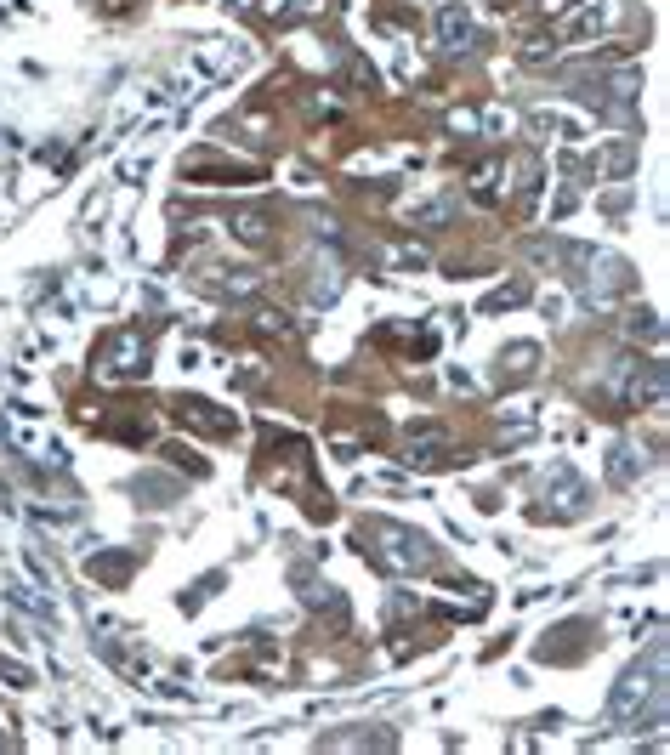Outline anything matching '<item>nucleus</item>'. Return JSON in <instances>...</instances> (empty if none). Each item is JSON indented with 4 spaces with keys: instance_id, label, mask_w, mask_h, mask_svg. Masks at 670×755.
<instances>
[{
    "instance_id": "423d86ee",
    "label": "nucleus",
    "mask_w": 670,
    "mask_h": 755,
    "mask_svg": "<svg viewBox=\"0 0 670 755\" xmlns=\"http://www.w3.org/2000/svg\"><path fill=\"white\" fill-rule=\"evenodd\" d=\"M177 421L194 426V432H211V438H228L233 426H239V421H233V409H216V404H205V398H182Z\"/></svg>"
},
{
    "instance_id": "0eeeda50",
    "label": "nucleus",
    "mask_w": 670,
    "mask_h": 755,
    "mask_svg": "<svg viewBox=\"0 0 670 755\" xmlns=\"http://www.w3.org/2000/svg\"><path fill=\"white\" fill-rule=\"evenodd\" d=\"M438 40L449 46V52L472 46V12H466V0H449V6L438 12Z\"/></svg>"
},
{
    "instance_id": "412c9836",
    "label": "nucleus",
    "mask_w": 670,
    "mask_h": 755,
    "mask_svg": "<svg viewBox=\"0 0 670 755\" xmlns=\"http://www.w3.org/2000/svg\"><path fill=\"white\" fill-rule=\"evenodd\" d=\"M568 6H574V0H540V12H546V18H563Z\"/></svg>"
},
{
    "instance_id": "2eb2a0df",
    "label": "nucleus",
    "mask_w": 670,
    "mask_h": 755,
    "mask_svg": "<svg viewBox=\"0 0 670 755\" xmlns=\"http://www.w3.org/2000/svg\"><path fill=\"white\" fill-rule=\"evenodd\" d=\"M614 23V6H602V12H580V18L568 23V35H597V29H608Z\"/></svg>"
},
{
    "instance_id": "aec40b11",
    "label": "nucleus",
    "mask_w": 670,
    "mask_h": 755,
    "mask_svg": "<svg viewBox=\"0 0 670 755\" xmlns=\"http://www.w3.org/2000/svg\"><path fill=\"white\" fill-rule=\"evenodd\" d=\"M512 301H523V284H512V290H494L489 307H512Z\"/></svg>"
},
{
    "instance_id": "1a4fd4ad",
    "label": "nucleus",
    "mask_w": 670,
    "mask_h": 755,
    "mask_svg": "<svg viewBox=\"0 0 670 755\" xmlns=\"http://www.w3.org/2000/svg\"><path fill=\"white\" fill-rule=\"evenodd\" d=\"M443 449H449V432H443V426H421V432H409V460H415V466L443 460Z\"/></svg>"
},
{
    "instance_id": "4468645a",
    "label": "nucleus",
    "mask_w": 670,
    "mask_h": 755,
    "mask_svg": "<svg viewBox=\"0 0 670 755\" xmlns=\"http://www.w3.org/2000/svg\"><path fill=\"white\" fill-rule=\"evenodd\" d=\"M233 228H239L245 245H262V239H267V216L262 211H239V216H233Z\"/></svg>"
},
{
    "instance_id": "20e7f679",
    "label": "nucleus",
    "mask_w": 670,
    "mask_h": 755,
    "mask_svg": "<svg viewBox=\"0 0 670 755\" xmlns=\"http://www.w3.org/2000/svg\"><path fill=\"white\" fill-rule=\"evenodd\" d=\"M585 301L591 307H614L619 290H631V267L619 262V256H585Z\"/></svg>"
},
{
    "instance_id": "f8f14e48",
    "label": "nucleus",
    "mask_w": 670,
    "mask_h": 755,
    "mask_svg": "<svg viewBox=\"0 0 670 755\" xmlns=\"http://www.w3.org/2000/svg\"><path fill=\"white\" fill-rule=\"evenodd\" d=\"M625 335H631V341H659V318L648 313V307H631V313H625Z\"/></svg>"
},
{
    "instance_id": "9d476101",
    "label": "nucleus",
    "mask_w": 670,
    "mask_h": 755,
    "mask_svg": "<svg viewBox=\"0 0 670 755\" xmlns=\"http://www.w3.org/2000/svg\"><path fill=\"white\" fill-rule=\"evenodd\" d=\"M273 23H296V18H313L318 12V0H256Z\"/></svg>"
},
{
    "instance_id": "f3484780",
    "label": "nucleus",
    "mask_w": 670,
    "mask_h": 755,
    "mask_svg": "<svg viewBox=\"0 0 670 755\" xmlns=\"http://www.w3.org/2000/svg\"><path fill=\"white\" fill-rule=\"evenodd\" d=\"M631 159H636V148H631V142H614V148H608V159H602V165H608V171H631Z\"/></svg>"
},
{
    "instance_id": "dca6fc26",
    "label": "nucleus",
    "mask_w": 670,
    "mask_h": 755,
    "mask_svg": "<svg viewBox=\"0 0 670 755\" xmlns=\"http://www.w3.org/2000/svg\"><path fill=\"white\" fill-rule=\"evenodd\" d=\"M506 358H512V381H529L534 375V347H512Z\"/></svg>"
},
{
    "instance_id": "f03ea898",
    "label": "nucleus",
    "mask_w": 670,
    "mask_h": 755,
    "mask_svg": "<svg viewBox=\"0 0 670 755\" xmlns=\"http://www.w3.org/2000/svg\"><path fill=\"white\" fill-rule=\"evenodd\" d=\"M648 699H653V704L665 699V648H653L648 665H631V670H625V682L614 687L608 716H614V721H636Z\"/></svg>"
},
{
    "instance_id": "7ed1b4c3",
    "label": "nucleus",
    "mask_w": 670,
    "mask_h": 755,
    "mask_svg": "<svg viewBox=\"0 0 670 755\" xmlns=\"http://www.w3.org/2000/svg\"><path fill=\"white\" fill-rule=\"evenodd\" d=\"M91 369H97V381H142L148 375V341L137 330H114Z\"/></svg>"
},
{
    "instance_id": "f257e3e1",
    "label": "nucleus",
    "mask_w": 670,
    "mask_h": 755,
    "mask_svg": "<svg viewBox=\"0 0 670 755\" xmlns=\"http://www.w3.org/2000/svg\"><path fill=\"white\" fill-rule=\"evenodd\" d=\"M364 545L387 574H426L432 568V540L404 523H364Z\"/></svg>"
},
{
    "instance_id": "ddd939ff",
    "label": "nucleus",
    "mask_w": 670,
    "mask_h": 755,
    "mask_svg": "<svg viewBox=\"0 0 670 755\" xmlns=\"http://www.w3.org/2000/svg\"><path fill=\"white\" fill-rule=\"evenodd\" d=\"M449 211H455V199H432V205H421V211H409V228H443Z\"/></svg>"
},
{
    "instance_id": "39448f33",
    "label": "nucleus",
    "mask_w": 670,
    "mask_h": 755,
    "mask_svg": "<svg viewBox=\"0 0 670 755\" xmlns=\"http://www.w3.org/2000/svg\"><path fill=\"white\" fill-rule=\"evenodd\" d=\"M625 404L631 409L665 404V364H625Z\"/></svg>"
},
{
    "instance_id": "6ab92c4d",
    "label": "nucleus",
    "mask_w": 670,
    "mask_h": 755,
    "mask_svg": "<svg viewBox=\"0 0 670 755\" xmlns=\"http://www.w3.org/2000/svg\"><path fill=\"white\" fill-rule=\"evenodd\" d=\"M256 324H262L267 335H284V330H290V324H284V313H256Z\"/></svg>"
},
{
    "instance_id": "a211bd4d",
    "label": "nucleus",
    "mask_w": 670,
    "mask_h": 755,
    "mask_svg": "<svg viewBox=\"0 0 670 755\" xmlns=\"http://www.w3.org/2000/svg\"><path fill=\"white\" fill-rule=\"evenodd\" d=\"M449 131H460V137H477V114H472V108H455V114H449Z\"/></svg>"
},
{
    "instance_id": "9b49d317",
    "label": "nucleus",
    "mask_w": 670,
    "mask_h": 755,
    "mask_svg": "<svg viewBox=\"0 0 670 755\" xmlns=\"http://www.w3.org/2000/svg\"><path fill=\"white\" fill-rule=\"evenodd\" d=\"M636 472H642V449H636V443H619L614 460H608V477H614V483H631Z\"/></svg>"
},
{
    "instance_id": "6e6552de",
    "label": "nucleus",
    "mask_w": 670,
    "mask_h": 755,
    "mask_svg": "<svg viewBox=\"0 0 670 755\" xmlns=\"http://www.w3.org/2000/svg\"><path fill=\"white\" fill-rule=\"evenodd\" d=\"M472 199L477 205H500V199H506V165H500V159H483L472 171Z\"/></svg>"
}]
</instances>
